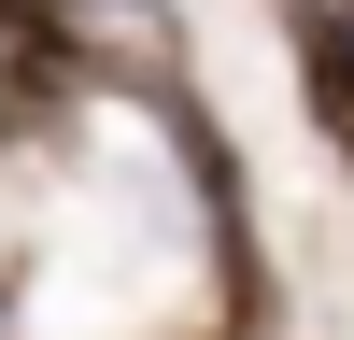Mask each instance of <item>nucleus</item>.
Returning a JSON list of instances; mask_svg holds the SVG:
<instances>
[{"label": "nucleus", "mask_w": 354, "mask_h": 340, "mask_svg": "<svg viewBox=\"0 0 354 340\" xmlns=\"http://www.w3.org/2000/svg\"><path fill=\"white\" fill-rule=\"evenodd\" d=\"M57 71H71V15H43V0H0V142H15L28 113L57 100Z\"/></svg>", "instance_id": "1"}, {"label": "nucleus", "mask_w": 354, "mask_h": 340, "mask_svg": "<svg viewBox=\"0 0 354 340\" xmlns=\"http://www.w3.org/2000/svg\"><path fill=\"white\" fill-rule=\"evenodd\" d=\"M298 85H312V113L354 142V0H326V15H298Z\"/></svg>", "instance_id": "2"}]
</instances>
